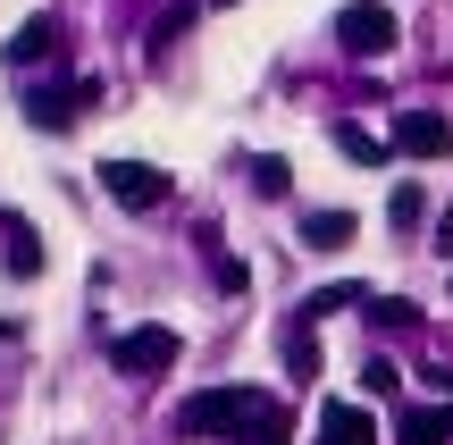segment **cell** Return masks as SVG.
I'll list each match as a JSON object with an SVG mask.
<instances>
[{"label":"cell","mask_w":453,"mask_h":445,"mask_svg":"<svg viewBox=\"0 0 453 445\" xmlns=\"http://www.w3.org/2000/svg\"><path fill=\"white\" fill-rule=\"evenodd\" d=\"M9 269H17V278H42V244H34V227L9 244Z\"/></svg>","instance_id":"cell-15"},{"label":"cell","mask_w":453,"mask_h":445,"mask_svg":"<svg viewBox=\"0 0 453 445\" xmlns=\"http://www.w3.org/2000/svg\"><path fill=\"white\" fill-rule=\"evenodd\" d=\"M437 252H453V202L437 211Z\"/></svg>","instance_id":"cell-18"},{"label":"cell","mask_w":453,"mask_h":445,"mask_svg":"<svg viewBox=\"0 0 453 445\" xmlns=\"http://www.w3.org/2000/svg\"><path fill=\"white\" fill-rule=\"evenodd\" d=\"M336 42L353 50V59H387V50H395V9H387V0H353V9H336Z\"/></svg>","instance_id":"cell-4"},{"label":"cell","mask_w":453,"mask_h":445,"mask_svg":"<svg viewBox=\"0 0 453 445\" xmlns=\"http://www.w3.org/2000/svg\"><path fill=\"white\" fill-rule=\"evenodd\" d=\"M286 370L294 379H319V336H311L303 311H294V328H286Z\"/></svg>","instance_id":"cell-11"},{"label":"cell","mask_w":453,"mask_h":445,"mask_svg":"<svg viewBox=\"0 0 453 445\" xmlns=\"http://www.w3.org/2000/svg\"><path fill=\"white\" fill-rule=\"evenodd\" d=\"M177 328H127V336H110V370L118 379H160V370H177Z\"/></svg>","instance_id":"cell-3"},{"label":"cell","mask_w":453,"mask_h":445,"mask_svg":"<svg viewBox=\"0 0 453 445\" xmlns=\"http://www.w3.org/2000/svg\"><path fill=\"white\" fill-rule=\"evenodd\" d=\"M420 219H428V185H420V177H403V185L387 194V227H395V235H411Z\"/></svg>","instance_id":"cell-10"},{"label":"cell","mask_w":453,"mask_h":445,"mask_svg":"<svg viewBox=\"0 0 453 445\" xmlns=\"http://www.w3.org/2000/svg\"><path fill=\"white\" fill-rule=\"evenodd\" d=\"M219 9H226V0H219Z\"/></svg>","instance_id":"cell-19"},{"label":"cell","mask_w":453,"mask_h":445,"mask_svg":"<svg viewBox=\"0 0 453 445\" xmlns=\"http://www.w3.org/2000/svg\"><path fill=\"white\" fill-rule=\"evenodd\" d=\"M395 151H411V160H445L453 127H445L437 110H403V118H395Z\"/></svg>","instance_id":"cell-6"},{"label":"cell","mask_w":453,"mask_h":445,"mask_svg":"<svg viewBox=\"0 0 453 445\" xmlns=\"http://www.w3.org/2000/svg\"><path fill=\"white\" fill-rule=\"evenodd\" d=\"M403 445H453V403H445V412H428V403L403 412Z\"/></svg>","instance_id":"cell-12"},{"label":"cell","mask_w":453,"mask_h":445,"mask_svg":"<svg viewBox=\"0 0 453 445\" xmlns=\"http://www.w3.org/2000/svg\"><path fill=\"white\" fill-rule=\"evenodd\" d=\"M336 151H344V160H361V168H387V143H378L370 127H336Z\"/></svg>","instance_id":"cell-13"},{"label":"cell","mask_w":453,"mask_h":445,"mask_svg":"<svg viewBox=\"0 0 453 445\" xmlns=\"http://www.w3.org/2000/svg\"><path fill=\"white\" fill-rule=\"evenodd\" d=\"M361 387H370V395H395V387H403V370H395V362H361Z\"/></svg>","instance_id":"cell-17"},{"label":"cell","mask_w":453,"mask_h":445,"mask_svg":"<svg viewBox=\"0 0 453 445\" xmlns=\"http://www.w3.org/2000/svg\"><path fill=\"white\" fill-rule=\"evenodd\" d=\"M101 185H110L118 211H160V202H168V177L151 160H110V168H101Z\"/></svg>","instance_id":"cell-5"},{"label":"cell","mask_w":453,"mask_h":445,"mask_svg":"<svg viewBox=\"0 0 453 445\" xmlns=\"http://www.w3.org/2000/svg\"><path fill=\"white\" fill-rule=\"evenodd\" d=\"M76 110H101V76H67V84H34V93H26V118L42 134H67Z\"/></svg>","instance_id":"cell-2"},{"label":"cell","mask_w":453,"mask_h":445,"mask_svg":"<svg viewBox=\"0 0 453 445\" xmlns=\"http://www.w3.org/2000/svg\"><path fill=\"white\" fill-rule=\"evenodd\" d=\"M0 59L26 76V67H42V59H59V17H26V26L0 42Z\"/></svg>","instance_id":"cell-7"},{"label":"cell","mask_w":453,"mask_h":445,"mask_svg":"<svg viewBox=\"0 0 453 445\" xmlns=\"http://www.w3.org/2000/svg\"><path fill=\"white\" fill-rule=\"evenodd\" d=\"M252 185H260V194L277 202V194H286V185H294V168H286V160H252Z\"/></svg>","instance_id":"cell-16"},{"label":"cell","mask_w":453,"mask_h":445,"mask_svg":"<svg viewBox=\"0 0 453 445\" xmlns=\"http://www.w3.org/2000/svg\"><path fill=\"white\" fill-rule=\"evenodd\" d=\"M353 235H361L353 211H311V219H303V244H311V252H344Z\"/></svg>","instance_id":"cell-9"},{"label":"cell","mask_w":453,"mask_h":445,"mask_svg":"<svg viewBox=\"0 0 453 445\" xmlns=\"http://www.w3.org/2000/svg\"><path fill=\"white\" fill-rule=\"evenodd\" d=\"M361 311H370L378 328H411V319H420V311H411L403 295H370V303H361Z\"/></svg>","instance_id":"cell-14"},{"label":"cell","mask_w":453,"mask_h":445,"mask_svg":"<svg viewBox=\"0 0 453 445\" xmlns=\"http://www.w3.org/2000/svg\"><path fill=\"white\" fill-rule=\"evenodd\" d=\"M319 437L327 445H378V420L361 412V403H327V412H319Z\"/></svg>","instance_id":"cell-8"},{"label":"cell","mask_w":453,"mask_h":445,"mask_svg":"<svg viewBox=\"0 0 453 445\" xmlns=\"http://www.w3.org/2000/svg\"><path fill=\"white\" fill-rule=\"evenodd\" d=\"M185 437H226V445H286V412L252 387H211V395H185L177 412Z\"/></svg>","instance_id":"cell-1"}]
</instances>
